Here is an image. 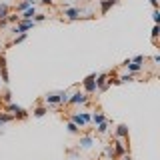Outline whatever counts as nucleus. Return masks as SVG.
Instances as JSON below:
<instances>
[{
    "mask_svg": "<svg viewBox=\"0 0 160 160\" xmlns=\"http://www.w3.org/2000/svg\"><path fill=\"white\" fill-rule=\"evenodd\" d=\"M44 102L52 104V106H62V104L68 102V92L66 90H62V92H50L44 96Z\"/></svg>",
    "mask_w": 160,
    "mask_h": 160,
    "instance_id": "obj_1",
    "label": "nucleus"
},
{
    "mask_svg": "<svg viewBox=\"0 0 160 160\" xmlns=\"http://www.w3.org/2000/svg\"><path fill=\"white\" fill-rule=\"evenodd\" d=\"M4 108H6V112H10L14 118H18V120H26V118H28V112H26V110H24L22 106H18V104L8 102Z\"/></svg>",
    "mask_w": 160,
    "mask_h": 160,
    "instance_id": "obj_2",
    "label": "nucleus"
},
{
    "mask_svg": "<svg viewBox=\"0 0 160 160\" xmlns=\"http://www.w3.org/2000/svg\"><path fill=\"white\" fill-rule=\"evenodd\" d=\"M86 102H88V94L84 92V90H76L72 96H68L66 104H70V106H78V104H86Z\"/></svg>",
    "mask_w": 160,
    "mask_h": 160,
    "instance_id": "obj_3",
    "label": "nucleus"
},
{
    "mask_svg": "<svg viewBox=\"0 0 160 160\" xmlns=\"http://www.w3.org/2000/svg\"><path fill=\"white\" fill-rule=\"evenodd\" d=\"M124 140H126V138H114V142H112V152H114V158L124 156V154L128 152V146L124 144Z\"/></svg>",
    "mask_w": 160,
    "mask_h": 160,
    "instance_id": "obj_4",
    "label": "nucleus"
},
{
    "mask_svg": "<svg viewBox=\"0 0 160 160\" xmlns=\"http://www.w3.org/2000/svg\"><path fill=\"white\" fill-rule=\"evenodd\" d=\"M82 88L86 94H94L96 92V74H90V76H86L82 80Z\"/></svg>",
    "mask_w": 160,
    "mask_h": 160,
    "instance_id": "obj_5",
    "label": "nucleus"
},
{
    "mask_svg": "<svg viewBox=\"0 0 160 160\" xmlns=\"http://www.w3.org/2000/svg\"><path fill=\"white\" fill-rule=\"evenodd\" d=\"M82 14H84V10H80V8H66L64 10V16L68 20H78V18H82Z\"/></svg>",
    "mask_w": 160,
    "mask_h": 160,
    "instance_id": "obj_6",
    "label": "nucleus"
},
{
    "mask_svg": "<svg viewBox=\"0 0 160 160\" xmlns=\"http://www.w3.org/2000/svg\"><path fill=\"white\" fill-rule=\"evenodd\" d=\"M116 4H118V0H100V14L106 16L108 10L112 8V6H116Z\"/></svg>",
    "mask_w": 160,
    "mask_h": 160,
    "instance_id": "obj_7",
    "label": "nucleus"
},
{
    "mask_svg": "<svg viewBox=\"0 0 160 160\" xmlns=\"http://www.w3.org/2000/svg\"><path fill=\"white\" fill-rule=\"evenodd\" d=\"M34 14H36V8L30 6V8L24 10V12H20V20H32V18H34Z\"/></svg>",
    "mask_w": 160,
    "mask_h": 160,
    "instance_id": "obj_8",
    "label": "nucleus"
},
{
    "mask_svg": "<svg viewBox=\"0 0 160 160\" xmlns=\"http://www.w3.org/2000/svg\"><path fill=\"white\" fill-rule=\"evenodd\" d=\"M116 138H128V126H126V124H118Z\"/></svg>",
    "mask_w": 160,
    "mask_h": 160,
    "instance_id": "obj_9",
    "label": "nucleus"
},
{
    "mask_svg": "<svg viewBox=\"0 0 160 160\" xmlns=\"http://www.w3.org/2000/svg\"><path fill=\"white\" fill-rule=\"evenodd\" d=\"M124 66H126V68H128V72H132V74H136V72H140V70H142V64L132 62V60H130L128 64H124Z\"/></svg>",
    "mask_w": 160,
    "mask_h": 160,
    "instance_id": "obj_10",
    "label": "nucleus"
},
{
    "mask_svg": "<svg viewBox=\"0 0 160 160\" xmlns=\"http://www.w3.org/2000/svg\"><path fill=\"white\" fill-rule=\"evenodd\" d=\"M94 144V136H82L80 138V148H90Z\"/></svg>",
    "mask_w": 160,
    "mask_h": 160,
    "instance_id": "obj_11",
    "label": "nucleus"
},
{
    "mask_svg": "<svg viewBox=\"0 0 160 160\" xmlns=\"http://www.w3.org/2000/svg\"><path fill=\"white\" fill-rule=\"evenodd\" d=\"M46 112H48V106H42V104H40V106H36V108L32 110V114H34L36 118H42Z\"/></svg>",
    "mask_w": 160,
    "mask_h": 160,
    "instance_id": "obj_12",
    "label": "nucleus"
},
{
    "mask_svg": "<svg viewBox=\"0 0 160 160\" xmlns=\"http://www.w3.org/2000/svg\"><path fill=\"white\" fill-rule=\"evenodd\" d=\"M10 14V6L4 2H0V20H6V16Z\"/></svg>",
    "mask_w": 160,
    "mask_h": 160,
    "instance_id": "obj_13",
    "label": "nucleus"
},
{
    "mask_svg": "<svg viewBox=\"0 0 160 160\" xmlns=\"http://www.w3.org/2000/svg\"><path fill=\"white\" fill-rule=\"evenodd\" d=\"M104 120H106V116H104V114L100 112V110H98V112H94V114H92V122L96 124V126H98L100 122H104Z\"/></svg>",
    "mask_w": 160,
    "mask_h": 160,
    "instance_id": "obj_14",
    "label": "nucleus"
},
{
    "mask_svg": "<svg viewBox=\"0 0 160 160\" xmlns=\"http://www.w3.org/2000/svg\"><path fill=\"white\" fill-rule=\"evenodd\" d=\"M96 132H98V134H106V132H108V122H106V120H104V122H100V124H98Z\"/></svg>",
    "mask_w": 160,
    "mask_h": 160,
    "instance_id": "obj_15",
    "label": "nucleus"
},
{
    "mask_svg": "<svg viewBox=\"0 0 160 160\" xmlns=\"http://www.w3.org/2000/svg\"><path fill=\"white\" fill-rule=\"evenodd\" d=\"M68 132H72V134H80V128L72 122V120H68Z\"/></svg>",
    "mask_w": 160,
    "mask_h": 160,
    "instance_id": "obj_16",
    "label": "nucleus"
},
{
    "mask_svg": "<svg viewBox=\"0 0 160 160\" xmlns=\"http://www.w3.org/2000/svg\"><path fill=\"white\" fill-rule=\"evenodd\" d=\"M18 20H20V16H16V12H10L6 16V22H10V24H16Z\"/></svg>",
    "mask_w": 160,
    "mask_h": 160,
    "instance_id": "obj_17",
    "label": "nucleus"
},
{
    "mask_svg": "<svg viewBox=\"0 0 160 160\" xmlns=\"http://www.w3.org/2000/svg\"><path fill=\"white\" fill-rule=\"evenodd\" d=\"M158 34H160V26H158V24H154V28H152V42L154 44L158 42Z\"/></svg>",
    "mask_w": 160,
    "mask_h": 160,
    "instance_id": "obj_18",
    "label": "nucleus"
},
{
    "mask_svg": "<svg viewBox=\"0 0 160 160\" xmlns=\"http://www.w3.org/2000/svg\"><path fill=\"white\" fill-rule=\"evenodd\" d=\"M118 80H120V84H122V82H132V80H136V78H134V74H124V76H118Z\"/></svg>",
    "mask_w": 160,
    "mask_h": 160,
    "instance_id": "obj_19",
    "label": "nucleus"
},
{
    "mask_svg": "<svg viewBox=\"0 0 160 160\" xmlns=\"http://www.w3.org/2000/svg\"><path fill=\"white\" fill-rule=\"evenodd\" d=\"M24 40H26V32L16 34V36H14V40H12V44H20V42H24Z\"/></svg>",
    "mask_w": 160,
    "mask_h": 160,
    "instance_id": "obj_20",
    "label": "nucleus"
},
{
    "mask_svg": "<svg viewBox=\"0 0 160 160\" xmlns=\"http://www.w3.org/2000/svg\"><path fill=\"white\" fill-rule=\"evenodd\" d=\"M10 100H12V94H10V90H6V92L2 94V102H4V104H8Z\"/></svg>",
    "mask_w": 160,
    "mask_h": 160,
    "instance_id": "obj_21",
    "label": "nucleus"
},
{
    "mask_svg": "<svg viewBox=\"0 0 160 160\" xmlns=\"http://www.w3.org/2000/svg\"><path fill=\"white\" fill-rule=\"evenodd\" d=\"M152 20H154V24H158V22H160V12H158V8H154V12H152Z\"/></svg>",
    "mask_w": 160,
    "mask_h": 160,
    "instance_id": "obj_22",
    "label": "nucleus"
},
{
    "mask_svg": "<svg viewBox=\"0 0 160 160\" xmlns=\"http://www.w3.org/2000/svg\"><path fill=\"white\" fill-rule=\"evenodd\" d=\"M34 22H42V20H46V14H34Z\"/></svg>",
    "mask_w": 160,
    "mask_h": 160,
    "instance_id": "obj_23",
    "label": "nucleus"
},
{
    "mask_svg": "<svg viewBox=\"0 0 160 160\" xmlns=\"http://www.w3.org/2000/svg\"><path fill=\"white\" fill-rule=\"evenodd\" d=\"M132 62H138V64H142V62H146V56H134V58H132Z\"/></svg>",
    "mask_w": 160,
    "mask_h": 160,
    "instance_id": "obj_24",
    "label": "nucleus"
},
{
    "mask_svg": "<svg viewBox=\"0 0 160 160\" xmlns=\"http://www.w3.org/2000/svg\"><path fill=\"white\" fill-rule=\"evenodd\" d=\"M150 4H152L154 8H158V0H150Z\"/></svg>",
    "mask_w": 160,
    "mask_h": 160,
    "instance_id": "obj_25",
    "label": "nucleus"
},
{
    "mask_svg": "<svg viewBox=\"0 0 160 160\" xmlns=\"http://www.w3.org/2000/svg\"><path fill=\"white\" fill-rule=\"evenodd\" d=\"M42 4H54V0H42Z\"/></svg>",
    "mask_w": 160,
    "mask_h": 160,
    "instance_id": "obj_26",
    "label": "nucleus"
},
{
    "mask_svg": "<svg viewBox=\"0 0 160 160\" xmlns=\"http://www.w3.org/2000/svg\"><path fill=\"white\" fill-rule=\"evenodd\" d=\"M22 2H30V4H32V0H22Z\"/></svg>",
    "mask_w": 160,
    "mask_h": 160,
    "instance_id": "obj_27",
    "label": "nucleus"
}]
</instances>
